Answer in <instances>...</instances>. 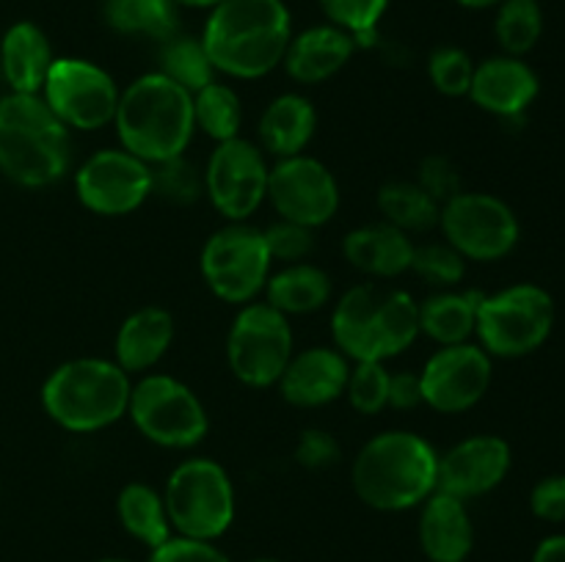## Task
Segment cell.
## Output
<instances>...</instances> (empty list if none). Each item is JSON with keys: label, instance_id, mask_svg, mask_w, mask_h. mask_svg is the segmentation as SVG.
<instances>
[{"label": "cell", "instance_id": "6da1fadb", "mask_svg": "<svg viewBox=\"0 0 565 562\" xmlns=\"http://www.w3.org/2000/svg\"><path fill=\"white\" fill-rule=\"evenodd\" d=\"M292 33L285 0H224L210 9L199 39L218 75L257 80L279 69Z\"/></svg>", "mask_w": 565, "mask_h": 562}, {"label": "cell", "instance_id": "7a4b0ae2", "mask_svg": "<svg viewBox=\"0 0 565 562\" xmlns=\"http://www.w3.org/2000/svg\"><path fill=\"white\" fill-rule=\"evenodd\" d=\"M351 483L373 510H412L439 490V452L414 430H384L356 452Z\"/></svg>", "mask_w": 565, "mask_h": 562}, {"label": "cell", "instance_id": "3957f363", "mask_svg": "<svg viewBox=\"0 0 565 562\" xmlns=\"http://www.w3.org/2000/svg\"><path fill=\"white\" fill-rule=\"evenodd\" d=\"M419 336V303L379 281L342 292L331 309V339L348 361H390Z\"/></svg>", "mask_w": 565, "mask_h": 562}, {"label": "cell", "instance_id": "277c9868", "mask_svg": "<svg viewBox=\"0 0 565 562\" xmlns=\"http://www.w3.org/2000/svg\"><path fill=\"white\" fill-rule=\"evenodd\" d=\"M114 127L121 147L143 163L158 165L180 158L196 132L193 94L177 86L163 72H147L121 91Z\"/></svg>", "mask_w": 565, "mask_h": 562}, {"label": "cell", "instance_id": "5b68a950", "mask_svg": "<svg viewBox=\"0 0 565 562\" xmlns=\"http://www.w3.org/2000/svg\"><path fill=\"white\" fill-rule=\"evenodd\" d=\"M72 165V130L39 94L0 97V174L20 187H50Z\"/></svg>", "mask_w": 565, "mask_h": 562}, {"label": "cell", "instance_id": "8992f818", "mask_svg": "<svg viewBox=\"0 0 565 562\" xmlns=\"http://www.w3.org/2000/svg\"><path fill=\"white\" fill-rule=\"evenodd\" d=\"M132 378L114 358L81 356L58 364L42 383V408L70 433H97L127 417Z\"/></svg>", "mask_w": 565, "mask_h": 562}, {"label": "cell", "instance_id": "52a82bcc", "mask_svg": "<svg viewBox=\"0 0 565 562\" xmlns=\"http://www.w3.org/2000/svg\"><path fill=\"white\" fill-rule=\"evenodd\" d=\"M557 320L555 298L533 281L511 284L480 298L478 345L491 358H524L544 347Z\"/></svg>", "mask_w": 565, "mask_h": 562}, {"label": "cell", "instance_id": "ba28073f", "mask_svg": "<svg viewBox=\"0 0 565 562\" xmlns=\"http://www.w3.org/2000/svg\"><path fill=\"white\" fill-rule=\"evenodd\" d=\"M174 534L218 540L237 512L235 483L213 457H185L171 468L163 488Z\"/></svg>", "mask_w": 565, "mask_h": 562}, {"label": "cell", "instance_id": "9c48e42d", "mask_svg": "<svg viewBox=\"0 0 565 562\" xmlns=\"http://www.w3.org/2000/svg\"><path fill=\"white\" fill-rule=\"evenodd\" d=\"M127 417L138 433L163 450H193L210 430V417L196 391L166 372H147L132 383Z\"/></svg>", "mask_w": 565, "mask_h": 562}, {"label": "cell", "instance_id": "30bf717a", "mask_svg": "<svg viewBox=\"0 0 565 562\" xmlns=\"http://www.w3.org/2000/svg\"><path fill=\"white\" fill-rule=\"evenodd\" d=\"M296 353V336L287 314L268 301H252L237 306L226 334V364L230 372L252 389H270Z\"/></svg>", "mask_w": 565, "mask_h": 562}, {"label": "cell", "instance_id": "8fae6325", "mask_svg": "<svg viewBox=\"0 0 565 562\" xmlns=\"http://www.w3.org/2000/svg\"><path fill=\"white\" fill-rule=\"evenodd\" d=\"M274 270L263 229L248 224H226L204 240L199 273L204 284L224 303L246 306L263 295Z\"/></svg>", "mask_w": 565, "mask_h": 562}, {"label": "cell", "instance_id": "7c38bea8", "mask_svg": "<svg viewBox=\"0 0 565 562\" xmlns=\"http://www.w3.org/2000/svg\"><path fill=\"white\" fill-rule=\"evenodd\" d=\"M439 229L467 262L505 259L522 240V224L505 198L461 191L441 204Z\"/></svg>", "mask_w": 565, "mask_h": 562}, {"label": "cell", "instance_id": "4fadbf2b", "mask_svg": "<svg viewBox=\"0 0 565 562\" xmlns=\"http://www.w3.org/2000/svg\"><path fill=\"white\" fill-rule=\"evenodd\" d=\"M39 97L70 130L97 132L114 125L121 88L114 75L88 58H55Z\"/></svg>", "mask_w": 565, "mask_h": 562}, {"label": "cell", "instance_id": "5bb4252c", "mask_svg": "<svg viewBox=\"0 0 565 562\" xmlns=\"http://www.w3.org/2000/svg\"><path fill=\"white\" fill-rule=\"evenodd\" d=\"M268 154L248 138L215 143L204 165V196L230 224H246L268 202Z\"/></svg>", "mask_w": 565, "mask_h": 562}, {"label": "cell", "instance_id": "9a60e30c", "mask_svg": "<svg viewBox=\"0 0 565 562\" xmlns=\"http://www.w3.org/2000/svg\"><path fill=\"white\" fill-rule=\"evenodd\" d=\"M75 193L88 213L130 215L152 196V165L125 147L99 149L75 169Z\"/></svg>", "mask_w": 565, "mask_h": 562}, {"label": "cell", "instance_id": "2e32d148", "mask_svg": "<svg viewBox=\"0 0 565 562\" xmlns=\"http://www.w3.org/2000/svg\"><path fill=\"white\" fill-rule=\"evenodd\" d=\"M268 202L279 218L320 229L340 213L342 193L334 171L303 152L270 165Z\"/></svg>", "mask_w": 565, "mask_h": 562}, {"label": "cell", "instance_id": "e0dca14e", "mask_svg": "<svg viewBox=\"0 0 565 562\" xmlns=\"http://www.w3.org/2000/svg\"><path fill=\"white\" fill-rule=\"evenodd\" d=\"M494 378V358L478 342L439 347L419 369L425 406L436 413H467L489 395Z\"/></svg>", "mask_w": 565, "mask_h": 562}, {"label": "cell", "instance_id": "ac0fdd59", "mask_svg": "<svg viewBox=\"0 0 565 562\" xmlns=\"http://www.w3.org/2000/svg\"><path fill=\"white\" fill-rule=\"evenodd\" d=\"M513 450L502 435L478 433L439 455V490L456 499H478L505 483Z\"/></svg>", "mask_w": 565, "mask_h": 562}, {"label": "cell", "instance_id": "d6986e66", "mask_svg": "<svg viewBox=\"0 0 565 562\" xmlns=\"http://www.w3.org/2000/svg\"><path fill=\"white\" fill-rule=\"evenodd\" d=\"M539 72L516 55H491L475 64L472 86L467 97L497 119H519L539 99Z\"/></svg>", "mask_w": 565, "mask_h": 562}, {"label": "cell", "instance_id": "ffe728a7", "mask_svg": "<svg viewBox=\"0 0 565 562\" xmlns=\"http://www.w3.org/2000/svg\"><path fill=\"white\" fill-rule=\"evenodd\" d=\"M348 372L351 361L334 345H312L301 353H292L276 389L292 408L312 411L345 397Z\"/></svg>", "mask_w": 565, "mask_h": 562}, {"label": "cell", "instance_id": "44dd1931", "mask_svg": "<svg viewBox=\"0 0 565 562\" xmlns=\"http://www.w3.org/2000/svg\"><path fill=\"white\" fill-rule=\"evenodd\" d=\"M419 549L430 562H467L475 549V523L463 499L436 490L419 505Z\"/></svg>", "mask_w": 565, "mask_h": 562}, {"label": "cell", "instance_id": "7402d4cb", "mask_svg": "<svg viewBox=\"0 0 565 562\" xmlns=\"http://www.w3.org/2000/svg\"><path fill=\"white\" fill-rule=\"evenodd\" d=\"M356 50L359 44L351 33L326 22V25H312L301 33H292L281 64L296 83L318 86V83L340 75L351 64Z\"/></svg>", "mask_w": 565, "mask_h": 562}, {"label": "cell", "instance_id": "603a6c76", "mask_svg": "<svg viewBox=\"0 0 565 562\" xmlns=\"http://www.w3.org/2000/svg\"><path fill=\"white\" fill-rule=\"evenodd\" d=\"M174 314L163 306H141L121 320L114 336V361L127 375H147L158 367L174 342Z\"/></svg>", "mask_w": 565, "mask_h": 562}, {"label": "cell", "instance_id": "cb8c5ba5", "mask_svg": "<svg viewBox=\"0 0 565 562\" xmlns=\"http://www.w3.org/2000/svg\"><path fill=\"white\" fill-rule=\"evenodd\" d=\"M414 237L386 220L356 226L342 240V257L370 279H397L412 270Z\"/></svg>", "mask_w": 565, "mask_h": 562}, {"label": "cell", "instance_id": "d4e9b609", "mask_svg": "<svg viewBox=\"0 0 565 562\" xmlns=\"http://www.w3.org/2000/svg\"><path fill=\"white\" fill-rule=\"evenodd\" d=\"M318 130V110L312 99L298 91H285L265 105L257 125L259 149L276 160L303 154Z\"/></svg>", "mask_w": 565, "mask_h": 562}, {"label": "cell", "instance_id": "484cf974", "mask_svg": "<svg viewBox=\"0 0 565 562\" xmlns=\"http://www.w3.org/2000/svg\"><path fill=\"white\" fill-rule=\"evenodd\" d=\"M53 61V44H50L47 33L36 22L20 20L6 28L3 39H0V72H3L9 91H42Z\"/></svg>", "mask_w": 565, "mask_h": 562}, {"label": "cell", "instance_id": "4316f807", "mask_svg": "<svg viewBox=\"0 0 565 562\" xmlns=\"http://www.w3.org/2000/svg\"><path fill=\"white\" fill-rule=\"evenodd\" d=\"M331 292H334L331 275L320 264L303 259V262L281 264L279 270H270L263 301H268L287 317H296V314L320 312L331 301Z\"/></svg>", "mask_w": 565, "mask_h": 562}, {"label": "cell", "instance_id": "83f0119b", "mask_svg": "<svg viewBox=\"0 0 565 562\" xmlns=\"http://www.w3.org/2000/svg\"><path fill=\"white\" fill-rule=\"evenodd\" d=\"M483 292L475 290H436L419 303V334L439 347L461 345L475 336L478 306Z\"/></svg>", "mask_w": 565, "mask_h": 562}, {"label": "cell", "instance_id": "f1b7e54d", "mask_svg": "<svg viewBox=\"0 0 565 562\" xmlns=\"http://www.w3.org/2000/svg\"><path fill=\"white\" fill-rule=\"evenodd\" d=\"M116 516H119L121 529L132 540L147 545L149 551L158 549L160 543H166L174 534L163 494L147 483H127L119 490V496H116Z\"/></svg>", "mask_w": 565, "mask_h": 562}, {"label": "cell", "instance_id": "f546056e", "mask_svg": "<svg viewBox=\"0 0 565 562\" xmlns=\"http://www.w3.org/2000/svg\"><path fill=\"white\" fill-rule=\"evenodd\" d=\"M381 220L406 235H428L439 229L441 204L417 180H392L379 191Z\"/></svg>", "mask_w": 565, "mask_h": 562}, {"label": "cell", "instance_id": "4dcf8cb0", "mask_svg": "<svg viewBox=\"0 0 565 562\" xmlns=\"http://www.w3.org/2000/svg\"><path fill=\"white\" fill-rule=\"evenodd\" d=\"M105 20L121 36L166 42L180 33V6L174 0H105Z\"/></svg>", "mask_w": 565, "mask_h": 562}, {"label": "cell", "instance_id": "1f68e13d", "mask_svg": "<svg viewBox=\"0 0 565 562\" xmlns=\"http://www.w3.org/2000/svg\"><path fill=\"white\" fill-rule=\"evenodd\" d=\"M193 125L215 143L241 136L243 99L230 83L213 80L193 94Z\"/></svg>", "mask_w": 565, "mask_h": 562}, {"label": "cell", "instance_id": "d6a6232c", "mask_svg": "<svg viewBox=\"0 0 565 562\" xmlns=\"http://www.w3.org/2000/svg\"><path fill=\"white\" fill-rule=\"evenodd\" d=\"M494 14V36L505 55L524 58L544 36V9L539 0H502Z\"/></svg>", "mask_w": 565, "mask_h": 562}, {"label": "cell", "instance_id": "836d02e7", "mask_svg": "<svg viewBox=\"0 0 565 562\" xmlns=\"http://www.w3.org/2000/svg\"><path fill=\"white\" fill-rule=\"evenodd\" d=\"M158 58V72H163L166 77H171L177 86H182L191 94L202 91L218 75L199 36H182V33H177V36L166 39V42H160Z\"/></svg>", "mask_w": 565, "mask_h": 562}, {"label": "cell", "instance_id": "e575fe53", "mask_svg": "<svg viewBox=\"0 0 565 562\" xmlns=\"http://www.w3.org/2000/svg\"><path fill=\"white\" fill-rule=\"evenodd\" d=\"M392 369L384 361H351L345 397L362 417H375L390 408Z\"/></svg>", "mask_w": 565, "mask_h": 562}, {"label": "cell", "instance_id": "d590c367", "mask_svg": "<svg viewBox=\"0 0 565 562\" xmlns=\"http://www.w3.org/2000/svg\"><path fill=\"white\" fill-rule=\"evenodd\" d=\"M390 3L392 0H320V9L331 25L351 33L359 47H367L379 36V25Z\"/></svg>", "mask_w": 565, "mask_h": 562}, {"label": "cell", "instance_id": "8d00e7d4", "mask_svg": "<svg viewBox=\"0 0 565 562\" xmlns=\"http://www.w3.org/2000/svg\"><path fill=\"white\" fill-rule=\"evenodd\" d=\"M152 196L180 207L199 202L204 196V169L191 163L185 154L152 165Z\"/></svg>", "mask_w": 565, "mask_h": 562}, {"label": "cell", "instance_id": "74e56055", "mask_svg": "<svg viewBox=\"0 0 565 562\" xmlns=\"http://www.w3.org/2000/svg\"><path fill=\"white\" fill-rule=\"evenodd\" d=\"M408 273L419 275L425 284L436 287V290H452L463 279V273H467V259L447 240L417 242Z\"/></svg>", "mask_w": 565, "mask_h": 562}, {"label": "cell", "instance_id": "f35d334b", "mask_svg": "<svg viewBox=\"0 0 565 562\" xmlns=\"http://www.w3.org/2000/svg\"><path fill=\"white\" fill-rule=\"evenodd\" d=\"M472 75L475 61L463 47L445 44L428 55V80L445 97H467Z\"/></svg>", "mask_w": 565, "mask_h": 562}, {"label": "cell", "instance_id": "ab89813d", "mask_svg": "<svg viewBox=\"0 0 565 562\" xmlns=\"http://www.w3.org/2000/svg\"><path fill=\"white\" fill-rule=\"evenodd\" d=\"M265 246H268L270 259L281 264L303 262V259L312 257L315 251V229L301 224H292V220L279 218L276 224H270L268 229H263Z\"/></svg>", "mask_w": 565, "mask_h": 562}, {"label": "cell", "instance_id": "60d3db41", "mask_svg": "<svg viewBox=\"0 0 565 562\" xmlns=\"http://www.w3.org/2000/svg\"><path fill=\"white\" fill-rule=\"evenodd\" d=\"M292 457H296L298 466L309 468V472H320V468H331L342 461V446L329 430L309 428L298 435Z\"/></svg>", "mask_w": 565, "mask_h": 562}, {"label": "cell", "instance_id": "b9f144b4", "mask_svg": "<svg viewBox=\"0 0 565 562\" xmlns=\"http://www.w3.org/2000/svg\"><path fill=\"white\" fill-rule=\"evenodd\" d=\"M417 182L436 198L439 204L450 202L456 193L463 191L461 182V169L452 163L447 154H428V158L419 163Z\"/></svg>", "mask_w": 565, "mask_h": 562}, {"label": "cell", "instance_id": "7bdbcfd3", "mask_svg": "<svg viewBox=\"0 0 565 562\" xmlns=\"http://www.w3.org/2000/svg\"><path fill=\"white\" fill-rule=\"evenodd\" d=\"M147 562H232L224 551L215 545V540H196L171 534L166 543L149 551Z\"/></svg>", "mask_w": 565, "mask_h": 562}, {"label": "cell", "instance_id": "ee69618b", "mask_svg": "<svg viewBox=\"0 0 565 562\" xmlns=\"http://www.w3.org/2000/svg\"><path fill=\"white\" fill-rule=\"evenodd\" d=\"M530 510L546 523L565 521V474H550L535 483L533 494H530Z\"/></svg>", "mask_w": 565, "mask_h": 562}, {"label": "cell", "instance_id": "f6af8a7d", "mask_svg": "<svg viewBox=\"0 0 565 562\" xmlns=\"http://www.w3.org/2000/svg\"><path fill=\"white\" fill-rule=\"evenodd\" d=\"M423 383H419V372H392L390 378V408L395 411H414V408H423Z\"/></svg>", "mask_w": 565, "mask_h": 562}, {"label": "cell", "instance_id": "bcb514c9", "mask_svg": "<svg viewBox=\"0 0 565 562\" xmlns=\"http://www.w3.org/2000/svg\"><path fill=\"white\" fill-rule=\"evenodd\" d=\"M533 562H565V534H550L533 551Z\"/></svg>", "mask_w": 565, "mask_h": 562}, {"label": "cell", "instance_id": "7dc6e473", "mask_svg": "<svg viewBox=\"0 0 565 562\" xmlns=\"http://www.w3.org/2000/svg\"><path fill=\"white\" fill-rule=\"evenodd\" d=\"M452 3H458L461 9H469V11H486V9H497L502 0H452Z\"/></svg>", "mask_w": 565, "mask_h": 562}, {"label": "cell", "instance_id": "c3c4849f", "mask_svg": "<svg viewBox=\"0 0 565 562\" xmlns=\"http://www.w3.org/2000/svg\"><path fill=\"white\" fill-rule=\"evenodd\" d=\"M180 9H215L218 3H224V0H174Z\"/></svg>", "mask_w": 565, "mask_h": 562}, {"label": "cell", "instance_id": "681fc988", "mask_svg": "<svg viewBox=\"0 0 565 562\" xmlns=\"http://www.w3.org/2000/svg\"><path fill=\"white\" fill-rule=\"evenodd\" d=\"M97 562H130V560H121V556H103V560Z\"/></svg>", "mask_w": 565, "mask_h": 562}, {"label": "cell", "instance_id": "f907efd6", "mask_svg": "<svg viewBox=\"0 0 565 562\" xmlns=\"http://www.w3.org/2000/svg\"><path fill=\"white\" fill-rule=\"evenodd\" d=\"M252 562H279V560H274V556H259V560H252Z\"/></svg>", "mask_w": 565, "mask_h": 562}]
</instances>
